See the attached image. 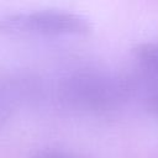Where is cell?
I'll return each mask as SVG.
<instances>
[{"label": "cell", "mask_w": 158, "mask_h": 158, "mask_svg": "<svg viewBox=\"0 0 158 158\" xmlns=\"http://www.w3.org/2000/svg\"><path fill=\"white\" fill-rule=\"evenodd\" d=\"M127 78L106 69L84 68L64 78L62 94L70 105L90 111H105L118 106L130 94Z\"/></svg>", "instance_id": "1"}, {"label": "cell", "mask_w": 158, "mask_h": 158, "mask_svg": "<svg viewBox=\"0 0 158 158\" xmlns=\"http://www.w3.org/2000/svg\"><path fill=\"white\" fill-rule=\"evenodd\" d=\"M90 30L85 15L59 7L14 10L0 15V33L11 36H81Z\"/></svg>", "instance_id": "2"}, {"label": "cell", "mask_w": 158, "mask_h": 158, "mask_svg": "<svg viewBox=\"0 0 158 158\" xmlns=\"http://www.w3.org/2000/svg\"><path fill=\"white\" fill-rule=\"evenodd\" d=\"M133 54L142 67L158 75V40L141 42L133 48Z\"/></svg>", "instance_id": "3"}, {"label": "cell", "mask_w": 158, "mask_h": 158, "mask_svg": "<svg viewBox=\"0 0 158 158\" xmlns=\"http://www.w3.org/2000/svg\"><path fill=\"white\" fill-rule=\"evenodd\" d=\"M147 107H148V110L153 114V115H156V116H158V90L157 91H154L148 99H147Z\"/></svg>", "instance_id": "4"}, {"label": "cell", "mask_w": 158, "mask_h": 158, "mask_svg": "<svg viewBox=\"0 0 158 158\" xmlns=\"http://www.w3.org/2000/svg\"><path fill=\"white\" fill-rule=\"evenodd\" d=\"M31 158H75V157H72L67 153H62V152H53V151H48V152H41V153H37L36 156L31 157Z\"/></svg>", "instance_id": "5"}]
</instances>
